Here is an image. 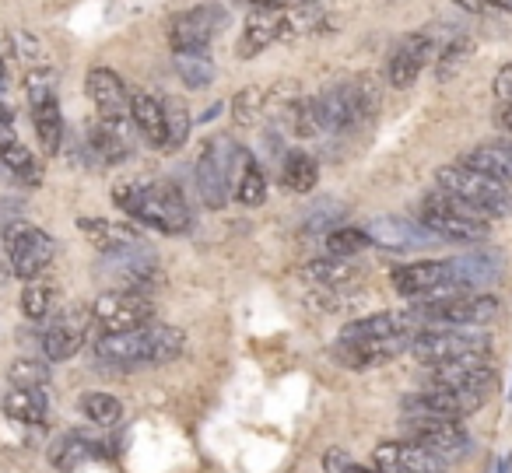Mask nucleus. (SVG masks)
Instances as JSON below:
<instances>
[{"instance_id": "obj_1", "label": "nucleus", "mask_w": 512, "mask_h": 473, "mask_svg": "<svg viewBox=\"0 0 512 473\" xmlns=\"http://www.w3.org/2000/svg\"><path fill=\"white\" fill-rule=\"evenodd\" d=\"M113 204L127 211L134 221L158 228L165 235H183L193 221L183 193L172 183H162V179H127L113 190Z\"/></svg>"}, {"instance_id": "obj_2", "label": "nucleus", "mask_w": 512, "mask_h": 473, "mask_svg": "<svg viewBox=\"0 0 512 473\" xmlns=\"http://www.w3.org/2000/svg\"><path fill=\"white\" fill-rule=\"evenodd\" d=\"M186 337L176 326L148 323L141 330L127 333H102L95 340V358L106 361V365H165L183 351Z\"/></svg>"}, {"instance_id": "obj_3", "label": "nucleus", "mask_w": 512, "mask_h": 473, "mask_svg": "<svg viewBox=\"0 0 512 473\" xmlns=\"http://www.w3.org/2000/svg\"><path fill=\"white\" fill-rule=\"evenodd\" d=\"M421 225L442 242H484L491 232L488 214L477 207L463 204V200L449 197V193H432L421 204Z\"/></svg>"}, {"instance_id": "obj_4", "label": "nucleus", "mask_w": 512, "mask_h": 473, "mask_svg": "<svg viewBox=\"0 0 512 473\" xmlns=\"http://www.w3.org/2000/svg\"><path fill=\"white\" fill-rule=\"evenodd\" d=\"M435 183H439L442 193L477 207V211L488 214V218H502V214H509V207H512L509 186L498 183V179H491L488 172L474 169V165H467V162L439 169L435 172Z\"/></svg>"}, {"instance_id": "obj_5", "label": "nucleus", "mask_w": 512, "mask_h": 473, "mask_svg": "<svg viewBox=\"0 0 512 473\" xmlns=\"http://www.w3.org/2000/svg\"><path fill=\"white\" fill-rule=\"evenodd\" d=\"M411 354L418 365H449V361L474 358V354H491L488 333H477L474 326H425L414 333Z\"/></svg>"}, {"instance_id": "obj_6", "label": "nucleus", "mask_w": 512, "mask_h": 473, "mask_svg": "<svg viewBox=\"0 0 512 473\" xmlns=\"http://www.w3.org/2000/svg\"><path fill=\"white\" fill-rule=\"evenodd\" d=\"M246 151H239L235 144H228L225 137H211L204 144L197 158V190L211 211L228 204V190H232V172L242 162Z\"/></svg>"}, {"instance_id": "obj_7", "label": "nucleus", "mask_w": 512, "mask_h": 473, "mask_svg": "<svg viewBox=\"0 0 512 473\" xmlns=\"http://www.w3.org/2000/svg\"><path fill=\"white\" fill-rule=\"evenodd\" d=\"M4 249H8V263L22 281H36L57 256V242L50 232L29 225V221H11L4 228Z\"/></svg>"}, {"instance_id": "obj_8", "label": "nucleus", "mask_w": 512, "mask_h": 473, "mask_svg": "<svg viewBox=\"0 0 512 473\" xmlns=\"http://www.w3.org/2000/svg\"><path fill=\"white\" fill-rule=\"evenodd\" d=\"M29 109H32V127L39 134L46 155H57L60 144H64V116H60V99L57 88H53V71L50 67H39L29 71Z\"/></svg>"}, {"instance_id": "obj_9", "label": "nucleus", "mask_w": 512, "mask_h": 473, "mask_svg": "<svg viewBox=\"0 0 512 473\" xmlns=\"http://www.w3.org/2000/svg\"><path fill=\"white\" fill-rule=\"evenodd\" d=\"M309 109H313L320 134H341L369 116V99L358 85H334L316 99H309Z\"/></svg>"}, {"instance_id": "obj_10", "label": "nucleus", "mask_w": 512, "mask_h": 473, "mask_svg": "<svg viewBox=\"0 0 512 473\" xmlns=\"http://www.w3.org/2000/svg\"><path fill=\"white\" fill-rule=\"evenodd\" d=\"M491 386H432L425 393H414L404 400L407 414H432V417H460L474 414V410L484 407Z\"/></svg>"}, {"instance_id": "obj_11", "label": "nucleus", "mask_w": 512, "mask_h": 473, "mask_svg": "<svg viewBox=\"0 0 512 473\" xmlns=\"http://www.w3.org/2000/svg\"><path fill=\"white\" fill-rule=\"evenodd\" d=\"M92 319L102 326V333L141 330L155 319V305H151L148 295H137V291H106V295L95 298Z\"/></svg>"}, {"instance_id": "obj_12", "label": "nucleus", "mask_w": 512, "mask_h": 473, "mask_svg": "<svg viewBox=\"0 0 512 473\" xmlns=\"http://www.w3.org/2000/svg\"><path fill=\"white\" fill-rule=\"evenodd\" d=\"M407 435L411 442L425 445L439 459H460L470 449V435L453 417H432V414H407Z\"/></svg>"}, {"instance_id": "obj_13", "label": "nucleus", "mask_w": 512, "mask_h": 473, "mask_svg": "<svg viewBox=\"0 0 512 473\" xmlns=\"http://www.w3.org/2000/svg\"><path fill=\"white\" fill-rule=\"evenodd\" d=\"M498 312V298L491 295H456L449 302H435V305H418L414 316L425 319L432 326H484L491 323Z\"/></svg>"}, {"instance_id": "obj_14", "label": "nucleus", "mask_w": 512, "mask_h": 473, "mask_svg": "<svg viewBox=\"0 0 512 473\" xmlns=\"http://www.w3.org/2000/svg\"><path fill=\"white\" fill-rule=\"evenodd\" d=\"M372 463L383 473H446V459L428 452L418 442H383L372 452Z\"/></svg>"}, {"instance_id": "obj_15", "label": "nucleus", "mask_w": 512, "mask_h": 473, "mask_svg": "<svg viewBox=\"0 0 512 473\" xmlns=\"http://www.w3.org/2000/svg\"><path fill=\"white\" fill-rule=\"evenodd\" d=\"M218 29H221L218 8H197V11H186V15H176L169 25L172 53H204Z\"/></svg>"}, {"instance_id": "obj_16", "label": "nucleus", "mask_w": 512, "mask_h": 473, "mask_svg": "<svg viewBox=\"0 0 512 473\" xmlns=\"http://www.w3.org/2000/svg\"><path fill=\"white\" fill-rule=\"evenodd\" d=\"M435 60V43L425 32H411L397 43L390 57V67H386V78H390L393 88H411L418 81V74L425 71V64Z\"/></svg>"}, {"instance_id": "obj_17", "label": "nucleus", "mask_w": 512, "mask_h": 473, "mask_svg": "<svg viewBox=\"0 0 512 473\" xmlns=\"http://www.w3.org/2000/svg\"><path fill=\"white\" fill-rule=\"evenodd\" d=\"M288 29H292V18H288L285 8H253L246 18V25H242V36H239V57L249 60L256 57V53H264L271 43H278V39L288 36Z\"/></svg>"}, {"instance_id": "obj_18", "label": "nucleus", "mask_w": 512, "mask_h": 473, "mask_svg": "<svg viewBox=\"0 0 512 473\" xmlns=\"http://www.w3.org/2000/svg\"><path fill=\"white\" fill-rule=\"evenodd\" d=\"M85 88H88V99L95 102V113H99L102 120H109V123L130 120V95L116 71L95 67V71H88Z\"/></svg>"}, {"instance_id": "obj_19", "label": "nucleus", "mask_w": 512, "mask_h": 473, "mask_svg": "<svg viewBox=\"0 0 512 473\" xmlns=\"http://www.w3.org/2000/svg\"><path fill=\"white\" fill-rule=\"evenodd\" d=\"M365 232H369L372 246L393 249V253H411V249H421V246H428V242H435V235L428 232L425 225H411V221L393 218V214L372 218L369 225H365Z\"/></svg>"}, {"instance_id": "obj_20", "label": "nucleus", "mask_w": 512, "mask_h": 473, "mask_svg": "<svg viewBox=\"0 0 512 473\" xmlns=\"http://www.w3.org/2000/svg\"><path fill=\"white\" fill-rule=\"evenodd\" d=\"M88 323H92V312H67L60 316L50 330L43 333V351L50 361H67L81 351L88 337Z\"/></svg>"}, {"instance_id": "obj_21", "label": "nucleus", "mask_w": 512, "mask_h": 473, "mask_svg": "<svg viewBox=\"0 0 512 473\" xmlns=\"http://www.w3.org/2000/svg\"><path fill=\"white\" fill-rule=\"evenodd\" d=\"M390 281H393V288H397L400 295L421 298V295H428L432 288H439V284L456 281V277H453V267H449V260H421V263H407V267H397Z\"/></svg>"}, {"instance_id": "obj_22", "label": "nucleus", "mask_w": 512, "mask_h": 473, "mask_svg": "<svg viewBox=\"0 0 512 473\" xmlns=\"http://www.w3.org/2000/svg\"><path fill=\"white\" fill-rule=\"evenodd\" d=\"M491 382H495L491 354H474V358H460L432 368V386H491Z\"/></svg>"}, {"instance_id": "obj_23", "label": "nucleus", "mask_w": 512, "mask_h": 473, "mask_svg": "<svg viewBox=\"0 0 512 473\" xmlns=\"http://www.w3.org/2000/svg\"><path fill=\"white\" fill-rule=\"evenodd\" d=\"M418 316L414 312H376V316L355 319L341 330V340H379V337H400L414 333Z\"/></svg>"}, {"instance_id": "obj_24", "label": "nucleus", "mask_w": 512, "mask_h": 473, "mask_svg": "<svg viewBox=\"0 0 512 473\" xmlns=\"http://www.w3.org/2000/svg\"><path fill=\"white\" fill-rule=\"evenodd\" d=\"M130 120H134L137 134L151 144V148L165 151V106L155 99V95H130Z\"/></svg>"}, {"instance_id": "obj_25", "label": "nucleus", "mask_w": 512, "mask_h": 473, "mask_svg": "<svg viewBox=\"0 0 512 473\" xmlns=\"http://www.w3.org/2000/svg\"><path fill=\"white\" fill-rule=\"evenodd\" d=\"M306 277L316 288L344 291V288H355L362 270H358L348 256H320V260L306 263Z\"/></svg>"}, {"instance_id": "obj_26", "label": "nucleus", "mask_w": 512, "mask_h": 473, "mask_svg": "<svg viewBox=\"0 0 512 473\" xmlns=\"http://www.w3.org/2000/svg\"><path fill=\"white\" fill-rule=\"evenodd\" d=\"M123 123H95L92 130H88V148L95 151V158H99L102 165H120L130 158V141L127 134H123Z\"/></svg>"}, {"instance_id": "obj_27", "label": "nucleus", "mask_w": 512, "mask_h": 473, "mask_svg": "<svg viewBox=\"0 0 512 473\" xmlns=\"http://www.w3.org/2000/svg\"><path fill=\"white\" fill-rule=\"evenodd\" d=\"M453 267V277L467 288H477V284H491L502 270V260H498L495 249H481V253H467V256H456L449 260Z\"/></svg>"}, {"instance_id": "obj_28", "label": "nucleus", "mask_w": 512, "mask_h": 473, "mask_svg": "<svg viewBox=\"0 0 512 473\" xmlns=\"http://www.w3.org/2000/svg\"><path fill=\"white\" fill-rule=\"evenodd\" d=\"M78 232L85 235L99 253H113V249H123V246H130V242H137L134 228L116 225V221H106V218H81Z\"/></svg>"}, {"instance_id": "obj_29", "label": "nucleus", "mask_w": 512, "mask_h": 473, "mask_svg": "<svg viewBox=\"0 0 512 473\" xmlns=\"http://www.w3.org/2000/svg\"><path fill=\"white\" fill-rule=\"evenodd\" d=\"M463 162L474 165V169H481V172H488V176L498 179V183H505V186L512 183V141L481 144V148L470 151Z\"/></svg>"}, {"instance_id": "obj_30", "label": "nucleus", "mask_w": 512, "mask_h": 473, "mask_svg": "<svg viewBox=\"0 0 512 473\" xmlns=\"http://www.w3.org/2000/svg\"><path fill=\"white\" fill-rule=\"evenodd\" d=\"M95 449H99V445L71 431V435H60L57 442L50 445V463H53V470H60V473H74L78 466H85L88 459H95Z\"/></svg>"}, {"instance_id": "obj_31", "label": "nucleus", "mask_w": 512, "mask_h": 473, "mask_svg": "<svg viewBox=\"0 0 512 473\" xmlns=\"http://www.w3.org/2000/svg\"><path fill=\"white\" fill-rule=\"evenodd\" d=\"M4 414L15 424H43L46 421V393L43 389H22L15 386L4 393Z\"/></svg>"}, {"instance_id": "obj_32", "label": "nucleus", "mask_w": 512, "mask_h": 473, "mask_svg": "<svg viewBox=\"0 0 512 473\" xmlns=\"http://www.w3.org/2000/svg\"><path fill=\"white\" fill-rule=\"evenodd\" d=\"M281 183L295 193H313L316 183H320V165H316V158L306 155V151H288L285 162H281Z\"/></svg>"}, {"instance_id": "obj_33", "label": "nucleus", "mask_w": 512, "mask_h": 473, "mask_svg": "<svg viewBox=\"0 0 512 473\" xmlns=\"http://www.w3.org/2000/svg\"><path fill=\"white\" fill-rule=\"evenodd\" d=\"M0 158H4V169H8L18 183H25V186L43 183V165H39V158L32 155V148H25L22 141L8 144V148L0 151Z\"/></svg>"}, {"instance_id": "obj_34", "label": "nucleus", "mask_w": 512, "mask_h": 473, "mask_svg": "<svg viewBox=\"0 0 512 473\" xmlns=\"http://www.w3.org/2000/svg\"><path fill=\"white\" fill-rule=\"evenodd\" d=\"M235 197H239V204H246V207H260L267 200V176L249 155H242V162H239V183H235Z\"/></svg>"}, {"instance_id": "obj_35", "label": "nucleus", "mask_w": 512, "mask_h": 473, "mask_svg": "<svg viewBox=\"0 0 512 473\" xmlns=\"http://www.w3.org/2000/svg\"><path fill=\"white\" fill-rule=\"evenodd\" d=\"M172 67H176L179 81L190 88H207L214 81V64H211V57H207V50L204 53H176V57H172Z\"/></svg>"}, {"instance_id": "obj_36", "label": "nucleus", "mask_w": 512, "mask_h": 473, "mask_svg": "<svg viewBox=\"0 0 512 473\" xmlns=\"http://www.w3.org/2000/svg\"><path fill=\"white\" fill-rule=\"evenodd\" d=\"M78 407H81V414H85L92 424H99V428H113V424H120V417H123V403L109 393H85L78 400Z\"/></svg>"}, {"instance_id": "obj_37", "label": "nucleus", "mask_w": 512, "mask_h": 473, "mask_svg": "<svg viewBox=\"0 0 512 473\" xmlns=\"http://www.w3.org/2000/svg\"><path fill=\"white\" fill-rule=\"evenodd\" d=\"M165 151H179L190 137V109L183 99H165Z\"/></svg>"}, {"instance_id": "obj_38", "label": "nucleus", "mask_w": 512, "mask_h": 473, "mask_svg": "<svg viewBox=\"0 0 512 473\" xmlns=\"http://www.w3.org/2000/svg\"><path fill=\"white\" fill-rule=\"evenodd\" d=\"M264 109H267V95L260 92V88H242L232 99V120L239 123V127H256L260 116H264Z\"/></svg>"}, {"instance_id": "obj_39", "label": "nucleus", "mask_w": 512, "mask_h": 473, "mask_svg": "<svg viewBox=\"0 0 512 473\" xmlns=\"http://www.w3.org/2000/svg\"><path fill=\"white\" fill-rule=\"evenodd\" d=\"M365 246H372L369 232H365V228H355V225H341L327 235V253L330 256H348L351 260V256L362 253Z\"/></svg>"}, {"instance_id": "obj_40", "label": "nucleus", "mask_w": 512, "mask_h": 473, "mask_svg": "<svg viewBox=\"0 0 512 473\" xmlns=\"http://www.w3.org/2000/svg\"><path fill=\"white\" fill-rule=\"evenodd\" d=\"M8 379H11V386L43 389L46 382H50V368H46L43 361H36V358H18V361H11Z\"/></svg>"}, {"instance_id": "obj_41", "label": "nucleus", "mask_w": 512, "mask_h": 473, "mask_svg": "<svg viewBox=\"0 0 512 473\" xmlns=\"http://www.w3.org/2000/svg\"><path fill=\"white\" fill-rule=\"evenodd\" d=\"M470 39L467 36H460V39H453V43L442 50V57H435V74H439V81H449L456 71H460L463 64L470 60Z\"/></svg>"}, {"instance_id": "obj_42", "label": "nucleus", "mask_w": 512, "mask_h": 473, "mask_svg": "<svg viewBox=\"0 0 512 473\" xmlns=\"http://www.w3.org/2000/svg\"><path fill=\"white\" fill-rule=\"evenodd\" d=\"M53 309V288L43 281H29L22 291V316L25 319H43Z\"/></svg>"}, {"instance_id": "obj_43", "label": "nucleus", "mask_w": 512, "mask_h": 473, "mask_svg": "<svg viewBox=\"0 0 512 473\" xmlns=\"http://www.w3.org/2000/svg\"><path fill=\"white\" fill-rule=\"evenodd\" d=\"M495 95L505 106H512V64H505L502 71L495 74Z\"/></svg>"}, {"instance_id": "obj_44", "label": "nucleus", "mask_w": 512, "mask_h": 473, "mask_svg": "<svg viewBox=\"0 0 512 473\" xmlns=\"http://www.w3.org/2000/svg\"><path fill=\"white\" fill-rule=\"evenodd\" d=\"M15 120V113L8 109V102H0V123H11Z\"/></svg>"}, {"instance_id": "obj_45", "label": "nucleus", "mask_w": 512, "mask_h": 473, "mask_svg": "<svg viewBox=\"0 0 512 473\" xmlns=\"http://www.w3.org/2000/svg\"><path fill=\"white\" fill-rule=\"evenodd\" d=\"M502 127L512 134V106H505V109H502Z\"/></svg>"}, {"instance_id": "obj_46", "label": "nucleus", "mask_w": 512, "mask_h": 473, "mask_svg": "<svg viewBox=\"0 0 512 473\" xmlns=\"http://www.w3.org/2000/svg\"><path fill=\"white\" fill-rule=\"evenodd\" d=\"M8 85V64H4V57H0V88Z\"/></svg>"}, {"instance_id": "obj_47", "label": "nucleus", "mask_w": 512, "mask_h": 473, "mask_svg": "<svg viewBox=\"0 0 512 473\" xmlns=\"http://www.w3.org/2000/svg\"><path fill=\"white\" fill-rule=\"evenodd\" d=\"M484 4H495V8H505V11H512V0H484Z\"/></svg>"}]
</instances>
